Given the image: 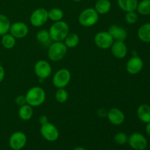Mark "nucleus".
Segmentation results:
<instances>
[{
  "label": "nucleus",
  "mask_w": 150,
  "mask_h": 150,
  "mask_svg": "<svg viewBox=\"0 0 150 150\" xmlns=\"http://www.w3.org/2000/svg\"><path fill=\"white\" fill-rule=\"evenodd\" d=\"M50 38L53 42H63L67 35L70 33V27L64 21L54 22L48 30Z\"/></svg>",
  "instance_id": "nucleus-1"
},
{
  "label": "nucleus",
  "mask_w": 150,
  "mask_h": 150,
  "mask_svg": "<svg viewBox=\"0 0 150 150\" xmlns=\"http://www.w3.org/2000/svg\"><path fill=\"white\" fill-rule=\"evenodd\" d=\"M26 103L32 107H38L45 100V92L42 88L35 86L30 88L25 95Z\"/></svg>",
  "instance_id": "nucleus-2"
},
{
  "label": "nucleus",
  "mask_w": 150,
  "mask_h": 150,
  "mask_svg": "<svg viewBox=\"0 0 150 150\" xmlns=\"http://www.w3.org/2000/svg\"><path fill=\"white\" fill-rule=\"evenodd\" d=\"M99 21V14L95 8L89 7L83 10L79 14L78 21L83 27H91L96 24Z\"/></svg>",
  "instance_id": "nucleus-3"
},
{
  "label": "nucleus",
  "mask_w": 150,
  "mask_h": 150,
  "mask_svg": "<svg viewBox=\"0 0 150 150\" xmlns=\"http://www.w3.org/2000/svg\"><path fill=\"white\" fill-rule=\"evenodd\" d=\"M68 48L64 42H53L48 48V57L51 61H61L65 57Z\"/></svg>",
  "instance_id": "nucleus-4"
},
{
  "label": "nucleus",
  "mask_w": 150,
  "mask_h": 150,
  "mask_svg": "<svg viewBox=\"0 0 150 150\" xmlns=\"http://www.w3.org/2000/svg\"><path fill=\"white\" fill-rule=\"evenodd\" d=\"M71 80V73L67 69L61 68L57 70L52 78L53 84L57 89L65 88Z\"/></svg>",
  "instance_id": "nucleus-5"
},
{
  "label": "nucleus",
  "mask_w": 150,
  "mask_h": 150,
  "mask_svg": "<svg viewBox=\"0 0 150 150\" xmlns=\"http://www.w3.org/2000/svg\"><path fill=\"white\" fill-rule=\"evenodd\" d=\"M40 131L42 138L48 142H56L59 137V132L58 128L49 122L45 124L41 125Z\"/></svg>",
  "instance_id": "nucleus-6"
},
{
  "label": "nucleus",
  "mask_w": 150,
  "mask_h": 150,
  "mask_svg": "<svg viewBox=\"0 0 150 150\" xmlns=\"http://www.w3.org/2000/svg\"><path fill=\"white\" fill-rule=\"evenodd\" d=\"M34 72L38 79L43 80L51 76L52 73V67L48 62L41 59L35 64Z\"/></svg>",
  "instance_id": "nucleus-7"
},
{
  "label": "nucleus",
  "mask_w": 150,
  "mask_h": 150,
  "mask_svg": "<svg viewBox=\"0 0 150 150\" xmlns=\"http://www.w3.org/2000/svg\"><path fill=\"white\" fill-rule=\"evenodd\" d=\"M48 10L42 7H40L34 10L29 18L30 23L35 27H41L48 21Z\"/></svg>",
  "instance_id": "nucleus-8"
},
{
  "label": "nucleus",
  "mask_w": 150,
  "mask_h": 150,
  "mask_svg": "<svg viewBox=\"0 0 150 150\" xmlns=\"http://www.w3.org/2000/svg\"><path fill=\"white\" fill-rule=\"evenodd\" d=\"M114 41V39L108 33V31L107 32L101 31V32H98L94 38V42H95V45L100 49L110 48Z\"/></svg>",
  "instance_id": "nucleus-9"
},
{
  "label": "nucleus",
  "mask_w": 150,
  "mask_h": 150,
  "mask_svg": "<svg viewBox=\"0 0 150 150\" xmlns=\"http://www.w3.org/2000/svg\"><path fill=\"white\" fill-rule=\"evenodd\" d=\"M127 143L134 150H145L147 147V140L143 134L133 133L128 137Z\"/></svg>",
  "instance_id": "nucleus-10"
},
{
  "label": "nucleus",
  "mask_w": 150,
  "mask_h": 150,
  "mask_svg": "<svg viewBox=\"0 0 150 150\" xmlns=\"http://www.w3.org/2000/svg\"><path fill=\"white\" fill-rule=\"evenodd\" d=\"M27 137L26 134L21 131H16L10 136L9 139V145L13 150L22 149L26 145Z\"/></svg>",
  "instance_id": "nucleus-11"
},
{
  "label": "nucleus",
  "mask_w": 150,
  "mask_h": 150,
  "mask_svg": "<svg viewBox=\"0 0 150 150\" xmlns=\"http://www.w3.org/2000/svg\"><path fill=\"white\" fill-rule=\"evenodd\" d=\"M29 31V27L26 23L21 21H17L12 23L9 33L11 34L16 39H21L27 36Z\"/></svg>",
  "instance_id": "nucleus-12"
},
{
  "label": "nucleus",
  "mask_w": 150,
  "mask_h": 150,
  "mask_svg": "<svg viewBox=\"0 0 150 150\" xmlns=\"http://www.w3.org/2000/svg\"><path fill=\"white\" fill-rule=\"evenodd\" d=\"M144 67V62L138 56H133L128 59L126 64V70L130 75H136L140 73Z\"/></svg>",
  "instance_id": "nucleus-13"
},
{
  "label": "nucleus",
  "mask_w": 150,
  "mask_h": 150,
  "mask_svg": "<svg viewBox=\"0 0 150 150\" xmlns=\"http://www.w3.org/2000/svg\"><path fill=\"white\" fill-rule=\"evenodd\" d=\"M106 117L108 121L114 125H120L125 120L124 113L117 108H112L107 111Z\"/></svg>",
  "instance_id": "nucleus-14"
},
{
  "label": "nucleus",
  "mask_w": 150,
  "mask_h": 150,
  "mask_svg": "<svg viewBox=\"0 0 150 150\" xmlns=\"http://www.w3.org/2000/svg\"><path fill=\"white\" fill-rule=\"evenodd\" d=\"M110 48L112 55L117 59H124L127 54V47L125 41H114Z\"/></svg>",
  "instance_id": "nucleus-15"
},
{
  "label": "nucleus",
  "mask_w": 150,
  "mask_h": 150,
  "mask_svg": "<svg viewBox=\"0 0 150 150\" xmlns=\"http://www.w3.org/2000/svg\"><path fill=\"white\" fill-rule=\"evenodd\" d=\"M108 32L114 41H125L127 38V32L125 29L118 25H111L108 27Z\"/></svg>",
  "instance_id": "nucleus-16"
},
{
  "label": "nucleus",
  "mask_w": 150,
  "mask_h": 150,
  "mask_svg": "<svg viewBox=\"0 0 150 150\" xmlns=\"http://www.w3.org/2000/svg\"><path fill=\"white\" fill-rule=\"evenodd\" d=\"M138 118L144 123L150 122V105L147 104H142L138 108L137 111Z\"/></svg>",
  "instance_id": "nucleus-17"
},
{
  "label": "nucleus",
  "mask_w": 150,
  "mask_h": 150,
  "mask_svg": "<svg viewBox=\"0 0 150 150\" xmlns=\"http://www.w3.org/2000/svg\"><path fill=\"white\" fill-rule=\"evenodd\" d=\"M139 1L138 0H117V4L122 10L125 13L136 11Z\"/></svg>",
  "instance_id": "nucleus-18"
},
{
  "label": "nucleus",
  "mask_w": 150,
  "mask_h": 150,
  "mask_svg": "<svg viewBox=\"0 0 150 150\" xmlns=\"http://www.w3.org/2000/svg\"><path fill=\"white\" fill-rule=\"evenodd\" d=\"M94 8L99 15L107 14L111 9V2L110 0H98Z\"/></svg>",
  "instance_id": "nucleus-19"
},
{
  "label": "nucleus",
  "mask_w": 150,
  "mask_h": 150,
  "mask_svg": "<svg viewBox=\"0 0 150 150\" xmlns=\"http://www.w3.org/2000/svg\"><path fill=\"white\" fill-rule=\"evenodd\" d=\"M138 38L141 41L150 43V23L142 24L138 30Z\"/></svg>",
  "instance_id": "nucleus-20"
},
{
  "label": "nucleus",
  "mask_w": 150,
  "mask_h": 150,
  "mask_svg": "<svg viewBox=\"0 0 150 150\" xmlns=\"http://www.w3.org/2000/svg\"><path fill=\"white\" fill-rule=\"evenodd\" d=\"M34 114L33 107L28 105L27 103L25 105L20 106L18 110V117L19 118L23 121H28L31 120Z\"/></svg>",
  "instance_id": "nucleus-21"
},
{
  "label": "nucleus",
  "mask_w": 150,
  "mask_h": 150,
  "mask_svg": "<svg viewBox=\"0 0 150 150\" xmlns=\"http://www.w3.org/2000/svg\"><path fill=\"white\" fill-rule=\"evenodd\" d=\"M79 41H80V38L77 34L74 32H71V33L70 32L63 42L67 48H73L79 45Z\"/></svg>",
  "instance_id": "nucleus-22"
},
{
  "label": "nucleus",
  "mask_w": 150,
  "mask_h": 150,
  "mask_svg": "<svg viewBox=\"0 0 150 150\" xmlns=\"http://www.w3.org/2000/svg\"><path fill=\"white\" fill-rule=\"evenodd\" d=\"M36 39L42 45H48V46L51 45V41H52L50 38L49 32L45 29H41L37 32Z\"/></svg>",
  "instance_id": "nucleus-23"
},
{
  "label": "nucleus",
  "mask_w": 150,
  "mask_h": 150,
  "mask_svg": "<svg viewBox=\"0 0 150 150\" xmlns=\"http://www.w3.org/2000/svg\"><path fill=\"white\" fill-rule=\"evenodd\" d=\"M1 45L6 49H12L16 44V39L8 32L1 36Z\"/></svg>",
  "instance_id": "nucleus-24"
},
{
  "label": "nucleus",
  "mask_w": 150,
  "mask_h": 150,
  "mask_svg": "<svg viewBox=\"0 0 150 150\" xmlns=\"http://www.w3.org/2000/svg\"><path fill=\"white\" fill-rule=\"evenodd\" d=\"M48 19H50L52 21H59L62 20L63 17H64V12H63L62 9L54 7V8H52L50 10H48Z\"/></svg>",
  "instance_id": "nucleus-25"
},
{
  "label": "nucleus",
  "mask_w": 150,
  "mask_h": 150,
  "mask_svg": "<svg viewBox=\"0 0 150 150\" xmlns=\"http://www.w3.org/2000/svg\"><path fill=\"white\" fill-rule=\"evenodd\" d=\"M11 23L10 21L5 15L0 14V35H5L10 31Z\"/></svg>",
  "instance_id": "nucleus-26"
},
{
  "label": "nucleus",
  "mask_w": 150,
  "mask_h": 150,
  "mask_svg": "<svg viewBox=\"0 0 150 150\" xmlns=\"http://www.w3.org/2000/svg\"><path fill=\"white\" fill-rule=\"evenodd\" d=\"M136 10L142 16L150 15V0H142L138 4Z\"/></svg>",
  "instance_id": "nucleus-27"
},
{
  "label": "nucleus",
  "mask_w": 150,
  "mask_h": 150,
  "mask_svg": "<svg viewBox=\"0 0 150 150\" xmlns=\"http://www.w3.org/2000/svg\"><path fill=\"white\" fill-rule=\"evenodd\" d=\"M68 92L64 88H59L55 93V99L59 103H64L68 99Z\"/></svg>",
  "instance_id": "nucleus-28"
},
{
  "label": "nucleus",
  "mask_w": 150,
  "mask_h": 150,
  "mask_svg": "<svg viewBox=\"0 0 150 150\" xmlns=\"http://www.w3.org/2000/svg\"><path fill=\"white\" fill-rule=\"evenodd\" d=\"M114 140L117 144L124 145L128 142V136H127L126 133H123V132H120L114 136Z\"/></svg>",
  "instance_id": "nucleus-29"
},
{
  "label": "nucleus",
  "mask_w": 150,
  "mask_h": 150,
  "mask_svg": "<svg viewBox=\"0 0 150 150\" xmlns=\"http://www.w3.org/2000/svg\"><path fill=\"white\" fill-rule=\"evenodd\" d=\"M125 20L128 24H135L139 20V16L136 11H131L126 13Z\"/></svg>",
  "instance_id": "nucleus-30"
},
{
  "label": "nucleus",
  "mask_w": 150,
  "mask_h": 150,
  "mask_svg": "<svg viewBox=\"0 0 150 150\" xmlns=\"http://www.w3.org/2000/svg\"><path fill=\"white\" fill-rule=\"evenodd\" d=\"M15 102L19 106L25 105V104H26V97H25V95H18L15 99Z\"/></svg>",
  "instance_id": "nucleus-31"
},
{
  "label": "nucleus",
  "mask_w": 150,
  "mask_h": 150,
  "mask_svg": "<svg viewBox=\"0 0 150 150\" xmlns=\"http://www.w3.org/2000/svg\"><path fill=\"white\" fill-rule=\"evenodd\" d=\"M4 76H5V72H4V69L2 66L0 64V83L4 80Z\"/></svg>",
  "instance_id": "nucleus-32"
},
{
  "label": "nucleus",
  "mask_w": 150,
  "mask_h": 150,
  "mask_svg": "<svg viewBox=\"0 0 150 150\" xmlns=\"http://www.w3.org/2000/svg\"><path fill=\"white\" fill-rule=\"evenodd\" d=\"M39 122H40V123L41 125L45 124V123H47L48 122V117H47L46 116H45V115H42L40 117Z\"/></svg>",
  "instance_id": "nucleus-33"
},
{
  "label": "nucleus",
  "mask_w": 150,
  "mask_h": 150,
  "mask_svg": "<svg viewBox=\"0 0 150 150\" xmlns=\"http://www.w3.org/2000/svg\"><path fill=\"white\" fill-rule=\"evenodd\" d=\"M105 109H100L98 111V115L101 117H106L107 115V111H105Z\"/></svg>",
  "instance_id": "nucleus-34"
},
{
  "label": "nucleus",
  "mask_w": 150,
  "mask_h": 150,
  "mask_svg": "<svg viewBox=\"0 0 150 150\" xmlns=\"http://www.w3.org/2000/svg\"><path fill=\"white\" fill-rule=\"evenodd\" d=\"M145 130H146V133H147L149 136H150V122L146 123V127H145Z\"/></svg>",
  "instance_id": "nucleus-35"
},
{
  "label": "nucleus",
  "mask_w": 150,
  "mask_h": 150,
  "mask_svg": "<svg viewBox=\"0 0 150 150\" xmlns=\"http://www.w3.org/2000/svg\"><path fill=\"white\" fill-rule=\"evenodd\" d=\"M73 150H87V149H85V148L83 147V146H77V147L74 148Z\"/></svg>",
  "instance_id": "nucleus-36"
},
{
  "label": "nucleus",
  "mask_w": 150,
  "mask_h": 150,
  "mask_svg": "<svg viewBox=\"0 0 150 150\" xmlns=\"http://www.w3.org/2000/svg\"><path fill=\"white\" fill-rule=\"evenodd\" d=\"M73 1H76V2H79V1H82V0H73Z\"/></svg>",
  "instance_id": "nucleus-37"
},
{
  "label": "nucleus",
  "mask_w": 150,
  "mask_h": 150,
  "mask_svg": "<svg viewBox=\"0 0 150 150\" xmlns=\"http://www.w3.org/2000/svg\"><path fill=\"white\" fill-rule=\"evenodd\" d=\"M17 150H21V149H17Z\"/></svg>",
  "instance_id": "nucleus-38"
}]
</instances>
